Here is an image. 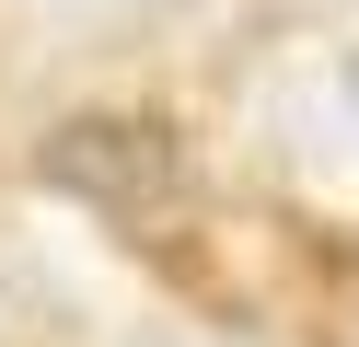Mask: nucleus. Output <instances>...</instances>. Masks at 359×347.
<instances>
[{"label":"nucleus","mask_w":359,"mask_h":347,"mask_svg":"<svg viewBox=\"0 0 359 347\" xmlns=\"http://www.w3.org/2000/svg\"><path fill=\"white\" fill-rule=\"evenodd\" d=\"M35 174H47L70 208H93V220L140 231V243L186 208V151H174L163 116H70V128H47Z\"/></svg>","instance_id":"1"},{"label":"nucleus","mask_w":359,"mask_h":347,"mask_svg":"<svg viewBox=\"0 0 359 347\" xmlns=\"http://www.w3.org/2000/svg\"><path fill=\"white\" fill-rule=\"evenodd\" d=\"M336 104H348V139H359V46H348V69H336Z\"/></svg>","instance_id":"2"}]
</instances>
